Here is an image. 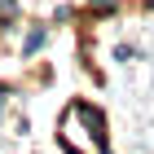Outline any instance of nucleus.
I'll return each mask as SVG.
<instances>
[{
	"instance_id": "obj_1",
	"label": "nucleus",
	"mask_w": 154,
	"mask_h": 154,
	"mask_svg": "<svg viewBox=\"0 0 154 154\" xmlns=\"http://www.w3.org/2000/svg\"><path fill=\"white\" fill-rule=\"evenodd\" d=\"M40 44H44V31H40V26H35V31L26 35V44H22V53H26V57H31V53H35Z\"/></svg>"
},
{
	"instance_id": "obj_2",
	"label": "nucleus",
	"mask_w": 154,
	"mask_h": 154,
	"mask_svg": "<svg viewBox=\"0 0 154 154\" xmlns=\"http://www.w3.org/2000/svg\"><path fill=\"white\" fill-rule=\"evenodd\" d=\"M97 5H110V0H97Z\"/></svg>"
}]
</instances>
